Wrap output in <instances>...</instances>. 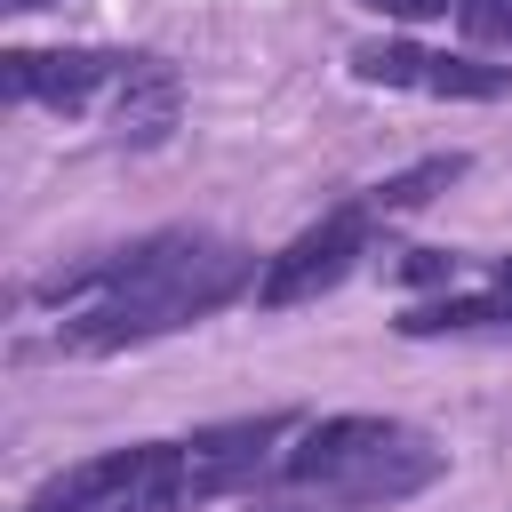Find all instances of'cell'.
<instances>
[{
    "mask_svg": "<svg viewBox=\"0 0 512 512\" xmlns=\"http://www.w3.org/2000/svg\"><path fill=\"white\" fill-rule=\"evenodd\" d=\"M32 512H192L184 440H136L112 456H88L24 496Z\"/></svg>",
    "mask_w": 512,
    "mask_h": 512,
    "instance_id": "obj_3",
    "label": "cell"
},
{
    "mask_svg": "<svg viewBox=\"0 0 512 512\" xmlns=\"http://www.w3.org/2000/svg\"><path fill=\"white\" fill-rule=\"evenodd\" d=\"M400 280H408V288H448V280H456V256H448V248H408V256H400Z\"/></svg>",
    "mask_w": 512,
    "mask_h": 512,
    "instance_id": "obj_11",
    "label": "cell"
},
{
    "mask_svg": "<svg viewBox=\"0 0 512 512\" xmlns=\"http://www.w3.org/2000/svg\"><path fill=\"white\" fill-rule=\"evenodd\" d=\"M376 208L352 192V200H336L328 216H312L280 256H264V280H256V304L264 312H288V304H312V296H328V288H344L352 272H360V256L376 248Z\"/></svg>",
    "mask_w": 512,
    "mask_h": 512,
    "instance_id": "obj_4",
    "label": "cell"
},
{
    "mask_svg": "<svg viewBox=\"0 0 512 512\" xmlns=\"http://www.w3.org/2000/svg\"><path fill=\"white\" fill-rule=\"evenodd\" d=\"M360 8H376V16H392V24H432V16H448L456 0H360Z\"/></svg>",
    "mask_w": 512,
    "mask_h": 512,
    "instance_id": "obj_12",
    "label": "cell"
},
{
    "mask_svg": "<svg viewBox=\"0 0 512 512\" xmlns=\"http://www.w3.org/2000/svg\"><path fill=\"white\" fill-rule=\"evenodd\" d=\"M176 112H184V80H176V64H168V56H136V64H128V80H120V96L104 104L112 144H136V152L168 144Z\"/></svg>",
    "mask_w": 512,
    "mask_h": 512,
    "instance_id": "obj_8",
    "label": "cell"
},
{
    "mask_svg": "<svg viewBox=\"0 0 512 512\" xmlns=\"http://www.w3.org/2000/svg\"><path fill=\"white\" fill-rule=\"evenodd\" d=\"M288 432H304V416H296V408H256V416L200 424V432L184 440L192 512H200V504H224V496H240V488H256V480L272 472V448H280Z\"/></svg>",
    "mask_w": 512,
    "mask_h": 512,
    "instance_id": "obj_6",
    "label": "cell"
},
{
    "mask_svg": "<svg viewBox=\"0 0 512 512\" xmlns=\"http://www.w3.org/2000/svg\"><path fill=\"white\" fill-rule=\"evenodd\" d=\"M456 24H464L472 40H496V48H512V0H456Z\"/></svg>",
    "mask_w": 512,
    "mask_h": 512,
    "instance_id": "obj_10",
    "label": "cell"
},
{
    "mask_svg": "<svg viewBox=\"0 0 512 512\" xmlns=\"http://www.w3.org/2000/svg\"><path fill=\"white\" fill-rule=\"evenodd\" d=\"M8 16H32V8H56V0H0Z\"/></svg>",
    "mask_w": 512,
    "mask_h": 512,
    "instance_id": "obj_13",
    "label": "cell"
},
{
    "mask_svg": "<svg viewBox=\"0 0 512 512\" xmlns=\"http://www.w3.org/2000/svg\"><path fill=\"white\" fill-rule=\"evenodd\" d=\"M464 168H472L464 152H432V160H416V168H400V176L368 184L360 200H368L376 216H408V208H432V200H440V192H448V184H456Z\"/></svg>",
    "mask_w": 512,
    "mask_h": 512,
    "instance_id": "obj_9",
    "label": "cell"
},
{
    "mask_svg": "<svg viewBox=\"0 0 512 512\" xmlns=\"http://www.w3.org/2000/svg\"><path fill=\"white\" fill-rule=\"evenodd\" d=\"M352 80L408 88V96H448V104L512 96V64H480V56H448V48H416V40H360L352 48Z\"/></svg>",
    "mask_w": 512,
    "mask_h": 512,
    "instance_id": "obj_7",
    "label": "cell"
},
{
    "mask_svg": "<svg viewBox=\"0 0 512 512\" xmlns=\"http://www.w3.org/2000/svg\"><path fill=\"white\" fill-rule=\"evenodd\" d=\"M128 64H136L128 48H8L0 88H8V104H40V112L80 120V112H104L120 96Z\"/></svg>",
    "mask_w": 512,
    "mask_h": 512,
    "instance_id": "obj_5",
    "label": "cell"
},
{
    "mask_svg": "<svg viewBox=\"0 0 512 512\" xmlns=\"http://www.w3.org/2000/svg\"><path fill=\"white\" fill-rule=\"evenodd\" d=\"M256 280H264V264L240 240L200 232V224H168V232H144L128 248H104V256L40 272L24 288V304L64 312L56 320V352L104 360V352L160 344V336H176V328L256 296Z\"/></svg>",
    "mask_w": 512,
    "mask_h": 512,
    "instance_id": "obj_1",
    "label": "cell"
},
{
    "mask_svg": "<svg viewBox=\"0 0 512 512\" xmlns=\"http://www.w3.org/2000/svg\"><path fill=\"white\" fill-rule=\"evenodd\" d=\"M448 472V456L400 424V416H312L296 432V448L280 456V488L248 496V512H384L424 496Z\"/></svg>",
    "mask_w": 512,
    "mask_h": 512,
    "instance_id": "obj_2",
    "label": "cell"
}]
</instances>
